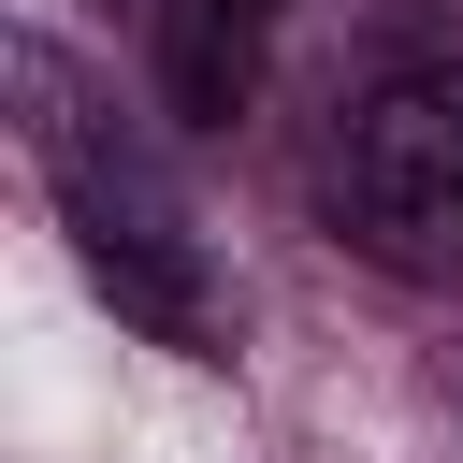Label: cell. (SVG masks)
Segmentation results:
<instances>
[{
	"mask_svg": "<svg viewBox=\"0 0 463 463\" xmlns=\"http://www.w3.org/2000/svg\"><path fill=\"white\" fill-rule=\"evenodd\" d=\"M14 87H29V159H43V188H58V217H72V246H87V275L116 289V318H145L159 347H203L217 362V275H203V246H188V217H174V188L116 145V116L29 43L14 58Z\"/></svg>",
	"mask_w": 463,
	"mask_h": 463,
	"instance_id": "6da1fadb",
	"label": "cell"
},
{
	"mask_svg": "<svg viewBox=\"0 0 463 463\" xmlns=\"http://www.w3.org/2000/svg\"><path fill=\"white\" fill-rule=\"evenodd\" d=\"M333 217L391 275H463V58H405L347 101Z\"/></svg>",
	"mask_w": 463,
	"mask_h": 463,
	"instance_id": "7a4b0ae2",
	"label": "cell"
},
{
	"mask_svg": "<svg viewBox=\"0 0 463 463\" xmlns=\"http://www.w3.org/2000/svg\"><path fill=\"white\" fill-rule=\"evenodd\" d=\"M159 29H174V101L188 116H232L246 72H260V0H174Z\"/></svg>",
	"mask_w": 463,
	"mask_h": 463,
	"instance_id": "3957f363",
	"label": "cell"
}]
</instances>
